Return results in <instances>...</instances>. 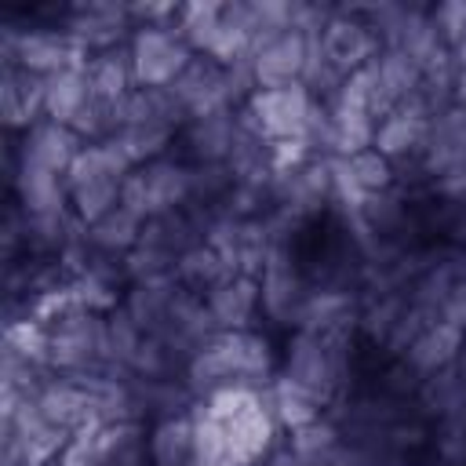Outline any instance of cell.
Here are the masks:
<instances>
[{
    "label": "cell",
    "instance_id": "7a4b0ae2",
    "mask_svg": "<svg viewBox=\"0 0 466 466\" xmlns=\"http://www.w3.org/2000/svg\"><path fill=\"white\" fill-rule=\"evenodd\" d=\"M313 113V95L306 84L291 87H258L240 113V124L262 135L266 142H288L306 138V124Z\"/></svg>",
    "mask_w": 466,
    "mask_h": 466
},
{
    "label": "cell",
    "instance_id": "836d02e7",
    "mask_svg": "<svg viewBox=\"0 0 466 466\" xmlns=\"http://www.w3.org/2000/svg\"><path fill=\"white\" fill-rule=\"evenodd\" d=\"M455 51H466V44H462V47H455Z\"/></svg>",
    "mask_w": 466,
    "mask_h": 466
},
{
    "label": "cell",
    "instance_id": "e575fe53",
    "mask_svg": "<svg viewBox=\"0 0 466 466\" xmlns=\"http://www.w3.org/2000/svg\"><path fill=\"white\" fill-rule=\"evenodd\" d=\"M368 466H379V462H368Z\"/></svg>",
    "mask_w": 466,
    "mask_h": 466
},
{
    "label": "cell",
    "instance_id": "2e32d148",
    "mask_svg": "<svg viewBox=\"0 0 466 466\" xmlns=\"http://www.w3.org/2000/svg\"><path fill=\"white\" fill-rule=\"evenodd\" d=\"M237 131H240V116H233V109L197 116L189 120V149L200 164H226L237 142Z\"/></svg>",
    "mask_w": 466,
    "mask_h": 466
},
{
    "label": "cell",
    "instance_id": "d6a6232c",
    "mask_svg": "<svg viewBox=\"0 0 466 466\" xmlns=\"http://www.w3.org/2000/svg\"><path fill=\"white\" fill-rule=\"evenodd\" d=\"M120 208L138 215L142 222H149V197H146V175L142 171H127L120 182Z\"/></svg>",
    "mask_w": 466,
    "mask_h": 466
},
{
    "label": "cell",
    "instance_id": "ba28073f",
    "mask_svg": "<svg viewBox=\"0 0 466 466\" xmlns=\"http://www.w3.org/2000/svg\"><path fill=\"white\" fill-rule=\"evenodd\" d=\"M171 95L178 98V106L186 109L189 120L197 116H211L218 109H229L233 98H229V84H226V69L211 58H197L182 69V76L171 84Z\"/></svg>",
    "mask_w": 466,
    "mask_h": 466
},
{
    "label": "cell",
    "instance_id": "9a60e30c",
    "mask_svg": "<svg viewBox=\"0 0 466 466\" xmlns=\"http://www.w3.org/2000/svg\"><path fill=\"white\" fill-rule=\"evenodd\" d=\"M91 98V80H87V62L66 66L51 76H44V113L55 124H73V116L84 109Z\"/></svg>",
    "mask_w": 466,
    "mask_h": 466
},
{
    "label": "cell",
    "instance_id": "4fadbf2b",
    "mask_svg": "<svg viewBox=\"0 0 466 466\" xmlns=\"http://www.w3.org/2000/svg\"><path fill=\"white\" fill-rule=\"evenodd\" d=\"M15 189H18V200H22V208H25L29 218L66 211V197H69L66 175H55V171H47L40 164L22 160L18 164V175H15Z\"/></svg>",
    "mask_w": 466,
    "mask_h": 466
},
{
    "label": "cell",
    "instance_id": "7402d4cb",
    "mask_svg": "<svg viewBox=\"0 0 466 466\" xmlns=\"http://www.w3.org/2000/svg\"><path fill=\"white\" fill-rule=\"evenodd\" d=\"M175 273H178L182 284H189V288H197V291H211V288L226 284L229 277H237V273L222 262V255H218L211 244H193V248H186V251L178 255V262H175Z\"/></svg>",
    "mask_w": 466,
    "mask_h": 466
},
{
    "label": "cell",
    "instance_id": "1f68e13d",
    "mask_svg": "<svg viewBox=\"0 0 466 466\" xmlns=\"http://www.w3.org/2000/svg\"><path fill=\"white\" fill-rule=\"evenodd\" d=\"M400 313H404L400 299H382V302L364 317V331H368L371 339H382V342H386V339L393 335V328H397Z\"/></svg>",
    "mask_w": 466,
    "mask_h": 466
},
{
    "label": "cell",
    "instance_id": "8992f818",
    "mask_svg": "<svg viewBox=\"0 0 466 466\" xmlns=\"http://www.w3.org/2000/svg\"><path fill=\"white\" fill-rule=\"evenodd\" d=\"M131 22V4H113V0H91V4H76L66 33L73 36V44L84 55H98L109 47H120V36Z\"/></svg>",
    "mask_w": 466,
    "mask_h": 466
},
{
    "label": "cell",
    "instance_id": "e0dca14e",
    "mask_svg": "<svg viewBox=\"0 0 466 466\" xmlns=\"http://www.w3.org/2000/svg\"><path fill=\"white\" fill-rule=\"evenodd\" d=\"M146 197H149V218L175 215V208L193 193V171H186L175 160H149L146 164Z\"/></svg>",
    "mask_w": 466,
    "mask_h": 466
},
{
    "label": "cell",
    "instance_id": "ac0fdd59",
    "mask_svg": "<svg viewBox=\"0 0 466 466\" xmlns=\"http://www.w3.org/2000/svg\"><path fill=\"white\" fill-rule=\"evenodd\" d=\"M0 102H4V120L11 127H18V124L33 127V116L44 109V76L7 66L4 84H0Z\"/></svg>",
    "mask_w": 466,
    "mask_h": 466
},
{
    "label": "cell",
    "instance_id": "f1b7e54d",
    "mask_svg": "<svg viewBox=\"0 0 466 466\" xmlns=\"http://www.w3.org/2000/svg\"><path fill=\"white\" fill-rule=\"evenodd\" d=\"M346 164H350V171L364 193H382L393 182V164L379 149H360V153L346 157Z\"/></svg>",
    "mask_w": 466,
    "mask_h": 466
},
{
    "label": "cell",
    "instance_id": "d4e9b609",
    "mask_svg": "<svg viewBox=\"0 0 466 466\" xmlns=\"http://www.w3.org/2000/svg\"><path fill=\"white\" fill-rule=\"evenodd\" d=\"M299 328H306V331H350V324H353V306H350V299L346 295H339V291H317V295H309L306 302H302V309H299Z\"/></svg>",
    "mask_w": 466,
    "mask_h": 466
},
{
    "label": "cell",
    "instance_id": "44dd1931",
    "mask_svg": "<svg viewBox=\"0 0 466 466\" xmlns=\"http://www.w3.org/2000/svg\"><path fill=\"white\" fill-rule=\"evenodd\" d=\"M222 18H226V4L218 0H197V4H182L178 7V36L189 44L193 55H208L211 44H215V33L222 29Z\"/></svg>",
    "mask_w": 466,
    "mask_h": 466
},
{
    "label": "cell",
    "instance_id": "484cf974",
    "mask_svg": "<svg viewBox=\"0 0 466 466\" xmlns=\"http://www.w3.org/2000/svg\"><path fill=\"white\" fill-rule=\"evenodd\" d=\"M146 339V331L135 324V317L127 309H116L106 317V342H102V360L116 364V368H131V357L138 350V342Z\"/></svg>",
    "mask_w": 466,
    "mask_h": 466
},
{
    "label": "cell",
    "instance_id": "3957f363",
    "mask_svg": "<svg viewBox=\"0 0 466 466\" xmlns=\"http://www.w3.org/2000/svg\"><path fill=\"white\" fill-rule=\"evenodd\" d=\"M127 47H131L135 87H171L182 76V69L193 62V51L175 25H138Z\"/></svg>",
    "mask_w": 466,
    "mask_h": 466
},
{
    "label": "cell",
    "instance_id": "603a6c76",
    "mask_svg": "<svg viewBox=\"0 0 466 466\" xmlns=\"http://www.w3.org/2000/svg\"><path fill=\"white\" fill-rule=\"evenodd\" d=\"M266 397H269V408H273L277 422L288 426L291 433L320 419V400L309 390H302L299 382H291V379H277Z\"/></svg>",
    "mask_w": 466,
    "mask_h": 466
},
{
    "label": "cell",
    "instance_id": "30bf717a",
    "mask_svg": "<svg viewBox=\"0 0 466 466\" xmlns=\"http://www.w3.org/2000/svg\"><path fill=\"white\" fill-rule=\"evenodd\" d=\"M251 55H255V84L258 87H291V84H302L306 33L288 29V33L273 36L266 47H258Z\"/></svg>",
    "mask_w": 466,
    "mask_h": 466
},
{
    "label": "cell",
    "instance_id": "52a82bcc",
    "mask_svg": "<svg viewBox=\"0 0 466 466\" xmlns=\"http://www.w3.org/2000/svg\"><path fill=\"white\" fill-rule=\"evenodd\" d=\"M222 433H226L229 459L240 462V466H255L269 451L273 433H277V415L269 408V397L258 393L248 408H240L237 415L222 419Z\"/></svg>",
    "mask_w": 466,
    "mask_h": 466
},
{
    "label": "cell",
    "instance_id": "6da1fadb",
    "mask_svg": "<svg viewBox=\"0 0 466 466\" xmlns=\"http://www.w3.org/2000/svg\"><path fill=\"white\" fill-rule=\"evenodd\" d=\"M342 346H346V331H306V328H299V335L288 346L284 379L299 382L302 390H309L324 404L342 382V368H346Z\"/></svg>",
    "mask_w": 466,
    "mask_h": 466
},
{
    "label": "cell",
    "instance_id": "7c38bea8",
    "mask_svg": "<svg viewBox=\"0 0 466 466\" xmlns=\"http://www.w3.org/2000/svg\"><path fill=\"white\" fill-rule=\"evenodd\" d=\"M462 339H466V331H462L455 320L441 317V320L426 324V328L419 331V339L404 350V364H408L415 375H437V371H444V368L459 357Z\"/></svg>",
    "mask_w": 466,
    "mask_h": 466
},
{
    "label": "cell",
    "instance_id": "83f0119b",
    "mask_svg": "<svg viewBox=\"0 0 466 466\" xmlns=\"http://www.w3.org/2000/svg\"><path fill=\"white\" fill-rule=\"evenodd\" d=\"M120 182L124 178H98V182H84V186H73L69 189V200H73V211L84 226H95L102 215H109L116 204H120Z\"/></svg>",
    "mask_w": 466,
    "mask_h": 466
},
{
    "label": "cell",
    "instance_id": "4dcf8cb0",
    "mask_svg": "<svg viewBox=\"0 0 466 466\" xmlns=\"http://www.w3.org/2000/svg\"><path fill=\"white\" fill-rule=\"evenodd\" d=\"M430 18H433V25H437V33H441L448 51L466 44V0H444V4H437L430 11Z\"/></svg>",
    "mask_w": 466,
    "mask_h": 466
},
{
    "label": "cell",
    "instance_id": "ffe728a7",
    "mask_svg": "<svg viewBox=\"0 0 466 466\" xmlns=\"http://www.w3.org/2000/svg\"><path fill=\"white\" fill-rule=\"evenodd\" d=\"M153 466H189L193 462V415H167L149 433Z\"/></svg>",
    "mask_w": 466,
    "mask_h": 466
},
{
    "label": "cell",
    "instance_id": "5b68a950",
    "mask_svg": "<svg viewBox=\"0 0 466 466\" xmlns=\"http://www.w3.org/2000/svg\"><path fill=\"white\" fill-rule=\"evenodd\" d=\"M320 44H324L328 62H331L342 76L364 69V66L375 62L379 51H382L375 29H371L357 11H350V7L335 11V15L324 22V29H320Z\"/></svg>",
    "mask_w": 466,
    "mask_h": 466
},
{
    "label": "cell",
    "instance_id": "4316f807",
    "mask_svg": "<svg viewBox=\"0 0 466 466\" xmlns=\"http://www.w3.org/2000/svg\"><path fill=\"white\" fill-rule=\"evenodd\" d=\"M171 124H160V120H149V124H127L120 127L113 138L120 142V149L127 153L131 164H142V160H160L167 138H171Z\"/></svg>",
    "mask_w": 466,
    "mask_h": 466
},
{
    "label": "cell",
    "instance_id": "9c48e42d",
    "mask_svg": "<svg viewBox=\"0 0 466 466\" xmlns=\"http://www.w3.org/2000/svg\"><path fill=\"white\" fill-rule=\"evenodd\" d=\"M258 302L266 306V313L273 320H295L302 309V284L295 273V262L288 258V248L277 240L269 248V258L258 273Z\"/></svg>",
    "mask_w": 466,
    "mask_h": 466
},
{
    "label": "cell",
    "instance_id": "d6986e66",
    "mask_svg": "<svg viewBox=\"0 0 466 466\" xmlns=\"http://www.w3.org/2000/svg\"><path fill=\"white\" fill-rule=\"evenodd\" d=\"M87 80H91V95L106 98V102H120L131 84H135V69H131V47H109L87 58Z\"/></svg>",
    "mask_w": 466,
    "mask_h": 466
},
{
    "label": "cell",
    "instance_id": "f546056e",
    "mask_svg": "<svg viewBox=\"0 0 466 466\" xmlns=\"http://www.w3.org/2000/svg\"><path fill=\"white\" fill-rule=\"evenodd\" d=\"M171 346L160 339V335H146L142 342H138V350H135V357H131V371L138 375V379H146V382H157V379H164L167 371H171Z\"/></svg>",
    "mask_w": 466,
    "mask_h": 466
},
{
    "label": "cell",
    "instance_id": "8fae6325",
    "mask_svg": "<svg viewBox=\"0 0 466 466\" xmlns=\"http://www.w3.org/2000/svg\"><path fill=\"white\" fill-rule=\"evenodd\" d=\"M84 138L69 127V124H55V120H40L25 131V142H22V160L29 164H40L55 175H66L69 164L76 160V153L84 149L80 146Z\"/></svg>",
    "mask_w": 466,
    "mask_h": 466
},
{
    "label": "cell",
    "instance_id": "5bb4252c",
    "mask_svg": "<svg viewBox=\"0 0 466 466\" xmlns=\"http://www.w3.org/2000/svg\"><path fill=\"white\" fill-rule=\"evenodd\" d=\"M208 313L218 331H244L248 317L258 306V280L255 277H229L226 284L208 291Z\"/></svg>",
    "mask_w": 466,
    "mask_h": 466
},
{
    "label": "cell",
    "instance_id": "277c9868",
    "mask_svg": "<svg viewBox=\"0 0 466 466\" xmlns=\"http://www.w3.org/2000/svg\"><path fill=\"white\" fill-rule=\"evenodd\" d=\"M7 51V66L29 69L36 76H51L66 66H80L87 62V55L73 44V36L66 29H29V33H7L4 40Z\"/></svg>",
    "mask_w": 466,
    "mask_h": 466
},
{
    "label": "cell",
    "instance_id": "cb8c5ba5",
    "mask_svg": "<svg viewBox=\"0 0 466 466\" xmlns=\"http://www.w3.org/2000/svg\"><path fill=\"white\" fill-rule=\"evenodd\" d=\"M142 229H146V222L116 204L109 215H102L95 226H87V237H91V244L98 251H113V255L127 251L131 255L138 248V240H142Z\"/></svg>",
    "mask_w": 466,
    "mask_h": 466
}]
</instances>
